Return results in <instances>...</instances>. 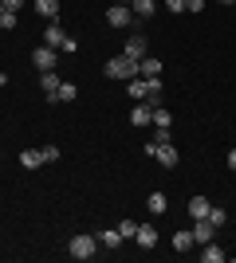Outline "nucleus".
<instances>
[{"mask_svg":"<svg viewBox=\"0 0 236 263\" xmlns=\"http://www.w3.org/2000/svg\"><path fill=\"white\" fill-rule=\"evenodd\" d=\"M102 75H106V79H118V83H130V79L138 75V63L130 59V55H114L111 63L102 67Z\"/></svg>","mask_w":236,"mask_h":263,"instance_id":"nucleus-1","label":"nucleus"},{"mask_svg":"<svg viewBox=\"0 0 236 263\" xmlns=\"http://www.w3.org/2000/svg\"><path fill=\"white\" fill-rule=\"evenodd\" d=\"M67 252H71V259H90V255L99 252V236H87V232H79V236H71Z\"/></svg>","mask_w":236,"mask_h":263,"instance_id":"nucleus-2","label":"nucleus"},{"mask_svg":"<svg viewBox=\"0 0 236 263\" xmlns=\"http://www.w3.org/2000/svg\"><path fill=\"white\" fill-rule=\"evenodd\" d=\"M106 24H111V28H130V24H134L130 4H111V8H106Z\"/></svg>","mask_w":236,"mask_h":263,"instance_id":"nucleus-3","label":"nucleus"},{"mask_svg":"<svg viewBox=\"0 0 236 263\" xmlns=\"http://www.w3.org/2000/svg\"><path fill=\"white\" fill-rule=\"evenodd\" d=\"M32 63L40 67V71H56V47H35Z\"/></svg>","mask_w":236,"mask_h":263,"instance_id":"nucleus-4","label":"nucleus"},{"mask_svg":"<svg viewBox=\"0 0 236 263\" xmlns=\"http://www.w3.org/2000/svg\"><path fill=\"white\" fill-rule=\"evenodd\" d=\"M213 232H216V224L205 216V220H197V224H193V240H197V243H213Z\"/></svg>","mask_w":236,"mask_h":263,"instance_id":"nucleus-5","label":"nucleus"},{"mask_svg":"<svg viewBox=\"0 0 236 263\" xmlns=\"http://www.w3.org/2000/svg\"><path fill=\"white\" fill-rule=\"evenodd\" d=\"M63 40H67V32H63V28L51 20V24L44 28V47H63Z\"/></svg>","mask_w":236,"mask_h":263,"instance_id":"nucleus-6","label":"nucleus"},{"mask_svg":"<svg viewBox=\"0 0 236 263\" xmlns=\"http://www.w3.org/2000/svg\"><path fill=\"white\" fill-rule=\"evenodd\" d=\"M154 157H157V165H166V169H173V165H177V149H173V145H169V142H161V145H157V149H154Z\"/></svg>","mask_w":236,"mask_h":263,"instance_id":"nucleus-7","label":"nucleus"},{"mask_svg":"<svg viewBox=\"0 0 236 263\" xmlns=\"http://www.w3.org/2000/svg\"><path fill=\"white\" fill-rule=\"evenodd\" d=\"M130 12H134V20H150L157 12V0H130Z\"/></svg>","mask_w":236,"mask_h":263,"instance_id":"nucleus-8","label":"nucleus"},{"mask_svg":"<svg viewBox=\"0 0 236 263\" xmlns=\"http://www.w3.org/2000/svg\"><path fill=\"white\" fill-rule=\"evenodd\" d=\"M59 83H63V79H56V71H40V87H44V95L51 102H56V90H59Z\"/></svg>","mask_w":236,"mask_h":263,"instance_id":"nucleus-9","label":"nucleus"},{"mask_svg":"<svg viewBox=\"0 0 236 263\" xmlns=\"http://www.w3.org/2000/svg\"><path fill=\"white\" fill-rule=\"evenodd\" d=\"M122 55H130V59H146V40H142V35H130V40H126V51Z\"/></svg>","mask_w":236,"mask_h":263,"instance_id":"nucleus-10","label":"nucleus"},{"mask_svg":"<svg viewBox=\"0 0 236 263\" xmlns=\"http://www.w3.org/2000/svg\"><path fill=\"white\" fill-rule=\"evenodd\" d=\"M138 75H142V79H154V75H161V59H154V55L138 59Z\"/></svg>","mask_w":236,"mask_h":263,"instance_id":"nucleus-11","label":"nucleus"},{"mask_svg":"<svg viewBox=\"0 0 236 263\" xmlns=\"http://www.w3.org/2000/svg\"><path fill=\"white\" fill-rule=\"evenodd\" d=\"M20 165H24V169H40V165H47L44 149H20Z\"/></svg>","mask_w":236,"mask_h":263,"instance_id":"nucleus-12","label":"nucleus"},{"mask_svg":"<svg viewBox=\"0 0 236 263\" xmlns=\"http://www.w3.org/2000/svg\"><path fill=\"white\" fill-rule=\"evenodd\" d=\"M150 122H154V110H150L146 102H142V106H134V110H130V126H150Z\"/></svg>","mask_w":236,"mask_h":263,"instance_id":"nucleus-13","label":"nucleus"},{"mask_svg":"<svg viewBox=\"0 0 236 263\" xmlns=\"http://www.w3.org/2000/svg\"><path fill=\"white\" fill-rule=\"evenodd\" d=\"M35 12L44 20H59V0H35Z\"/></svg>","mask_w":236,"mask_h":263,"instance_id":"nucleus-14","label":"nucleus"},{"mask_svg":"<svg viewBox=\"0 0 236 263\" xmlns=\"http://www.w3.org/2000/svg\"><path fill=\"white\" fill-rule=\"evenodd\" d=\"M118 243H122V232H118V228H106V232H99V248H111V252H114Z\"/></svg>","mask_w":236,"mask_h":263,"instance_id":"nucleus-15","label":"nucleus"},{"mask_svg":"<svg viewBox=\"0 0 236 263\" xmlns=\"http://www.w3.org/2000/svg\"><path fill=\"white\" fill-rule=\"evenodd\" d=\"M134 240L142 243V248H154V243H157V232L150 228V224H138V232H134Z\"/></svg>","mask_w":236,"mask_h":263,"instance_id":"nucleus-16","label":"nucleus"},{"mask_svg":"<svg viewBox=\"0 0 236 263\" xmlns=\"http://www.w3.org/2000/svg\"><path fill=\"white\" fill-rule=\"evenodd\" d=\"M209 209H213V204H209L205 197H193V200H189V216H193V220H205V216H209Z\"/></svg>","mask_w":236,"mask_h":263,"instance_id":"nucleus-17","label":"nucleus"},{"mask_svg":"<svg viewBox=\"0 0 236 263\" xmlns=\"http://www.w3.org/2000/svg\"><path fill=\"white\" fill-rule=\"evenodd\" d=\"M221 259H225V252L216 243H201V263H221Z\"/></svg>","mask_w":236,"mask_h":263,"instance_id":"nucleus-18","label":"nucleus"},{"mask_svg":"<svg viewBox=\"0 0 236 263\" xmlns=\"http://www.w3.org/2000/svg\"><path fill=\"white\" fill-rule=\"evenodd\" d=\"M146 204H150V212H154V216H161V212L169 209V200H166V193H150V200H146Z\"/></svg>","mask_w":236,"mask_h":263,"instance_id":"nucleus-19","label":"nucleus"},{"mask_svg":"<svg viewBox=\"0 0 236 263\" xmlns=\"http://www.w3.org/2000/svg\"><path fill=\"white\" fill-rule=\"evenodd\" d=\"M146 95H150L146 79H142V75H134V79H130V99H146Z\"/></svg>","mask_w":236,"mask_h":263,"instance_id":"nucleus-20","label":"nucleus"},{"mask_svg":"<svg viewBox=\"0 0 236 263\" xmlns=\"http://www.w3.org/2000/svg\"><path fill=\"white\" fill-rule=\"evenodd\" d=\"M79 95V87L75 83H59V90H56V102H71Z\"/></svg>","mask_w":236,"mask_h":263,"instance_id":"nucleus-21","label":"nucleus"},{"mask_svg":"<svg viewBox=\"0 0 236 263\" xmlns=\"http://www.w3.org/2000/svg\"><path fill=\"white\" fill-rule=\"evenodd\" d=\"M193 243H197V240H193V232H177V236H173V248H177V252H189Z\"/></svg>","mask_w":236,"mask_h":263,"instance_id":"nucleus-22","label":"nucleus"},{"mask_svg":"<svg viewBox=\"0 0 236 263\" xmlns=\"http://www.w3.org/2000/svg\"><path fill=\"white\" fill-rule=\"evenodd\" d=\"M118 232H122V240H134L138 224H134V220H118Z\"/></svg>","mask_w":236,"mask_h":263,"instance_id":"nucleus-23","label":"nucleus"},{"mask_svg":"<svg viewBox=\"0 0 236 263\" xmlns=\"http://www.w3.org/2000/svg\"><path fill=\"white\" fill-rule=\"evenodd\" d=\"M154 126H173V114L157 106V110H154Z\"/></svg>","mask_w":236,"mask_h":263,"instance_id":"nucleus-24","label":"nucleus"},{"mask_svg":"<svg viewBox=\"0 0 236 263\" xmlns=\"http://www.w3.org/2000/svg\"><path fill=\"white\" fill-rule=\"evenodd\" d=\"M173 138V126H154V142L161 145V142H169Z\"/></svg>","mask_w":236,"mask_h":263,"instance_id":"nucleus-25","label":"nucleus"},{"mask_svg":"<svg viewBox=\"0 0 236 263\" xmlns=\"http://www.w3.org/2000/svg\"><path fill=\"white\" fill-rule=\"evenodd\" d=\"M59 51H63V55H75V51H79V40H75V35H67V40H63V47H59Z\"/></svg>","mask_w":236,"mask_h":263,"instance_id":"nucleus-26","label":"nucleus"},{"mask_svg":"<svg viewBox=\"0 0 236 263\" xmlns=\"http://www.w3.org/2000/svg\"><path fill=\"white\" fill-rule=\"evenodd\" d=\"M209 220H213L216 228H221V224H225V220H228V216H225V209H209Z\"/></svg>","mask_w":236,"mask_h":263,"instance_id":"nucleus-27","label":"nucleus"},{"mask_svg":"<svg viewBox=\"0 0 236 263\" xmlns=\"http://www.w3.org/2000/svg\"><path fill=\"white\" fill-rule=\"evenodd\" d=\"M16 24H20V20H16V12H4V16H0V28H16Z\"/></svg>","mask_w":236,"mask_h":263,"instance_id":"nucleus-28","label":"nucleus"},{"mask_svg":"<svg viewBox=\"0 0 236 263\" xmlns=\"http://www.w3.org/2000/svg\"><path fill=\"white\" fill-rule=\"evenodd\" d=\"M166 8H169V12H177V16H181V12H185V0H166Z\"/></svg>","mask_w":236,"mask_h":263,"instance_id":"nucleus-29","label":"nucleus"},{"mask_svg":"<svg viewBox=\"0 0 236 263\" xmlns=\"http://www.w3.org/2000/svg\"><path fill=\"white\" fill-rule=\"evenodd\" d=\"M44 161H59V149H56V145H44Z\"/></svg>","mask_w":236,"mask_h":263,"instance_id":"nucleus-30","label":"nucleus"},{"mask_svg":"<svg viewBox=\"0 0 236 263\" xmlns=\"http://www.w3.org/2000/svg\"><path fill=\"white\" fill-rule=\"evenodd\" d=\"M205 8V0H185V12H201Z\"/></svg>","mask_w":236,"mask_h":263,"instance_id":"nucleus-31","label":"nucleus"},{"mask_svg":"<svg viewBox=\"0 0 236 263\" xmlns=\"http://www.w3.org/2000/svg\"><path fill=\"white\" fill-rule=\"evenodd\" d=\"M20 4L24 0H4V12H20Z\"/></svg>","mask_w":236,"mask_h":263,"instance_id":"nucleus-32","label":"nucleus"},{"mask_svg":"<svg viewBox=\"0 0 236 263\" xmlns=\"http://www.w3.org/2000/svg\"><path fill=\"white\" fill-rule=\"evenodd\" d=\"M228 169L236 173V149H228Z\"/></svg>","mask_w":236,"mask_h":263,"instance_id":"nucleus-33","label":"nucleus"},{"mask_svg":"<svg viewBox=\"0 0 236 263\" xmlns=\"http://www.w3.org/2000/svg\"><path fill=\"white\" fill-rule=\"evenodd\" d=\"M0 16H4V0H0Z\"/></svg>","mask_w":236,"mask_h":263,"instance_id":"nucleus-34","label":"nucleus"},{"mask_svg":"<svg viewBox=\"0 0 236 263\" xmlns=\"http://www.w3.org/2000/svg\"><path fill=\"white\" fill-rule=\"evenodd\" d=\"M221 4H236V0H221Z\"/></svg>","mask_w":236,"mask_h":263,"instance_id":"nucleus-35","label":"nucleus"},{"mask_svg":"<svg viewBox=\"0 0 236 263\" xmlns=\"http://www.w3.org/2000/svg\"><path fill=\"white\" fill-rule=\"evenodd\" d=\"M118 4H130V0H118Z\"/></svg>","mask_w":236,"mask_h":263,"instance_id":"nucleus-36","label":"nucleus"}]
</instances>
